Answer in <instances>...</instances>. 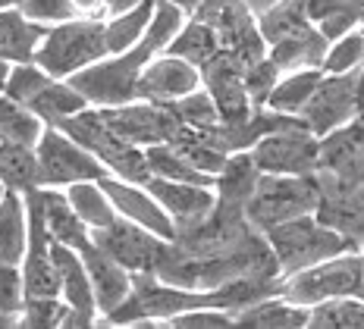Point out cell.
Returning <instances> with one entry per match:
<instances>
[{
  "label": "cell",
  "mask_w": 364,
  "mask_h": 329,
  "mask_svg": "<svg viewBox=\"0 0 364 329\" xmlns=\"http://www.w3.org/2000/svg\"><path fill=\"white\" fill-rule=\"evenodd\" d=\"M151 188V195L164 204V210L170 213L173 226L186 229V226H195L198 220H204L217 204V195H214V185H195V182H173V179H151L145 182Z\"/></svg>",
  "instance_id": "d6986e66"
},
{
  "label": "cell",
  "mask_w": 364,
  "mask_h": 329,
  "mask_svg": "<svg viewBox=\"0 0 364 329\" xmlns=\"http://www.w3.org/2000/svg\"><path fill=\"white\" fill-rule=\"evenodd\" d=\"M279 75H283V70H279L270 57L245 63V88H248V97H252L255 107H267V97H270V91L277 88Z\"/></svg>",
  "instance_id": "60d3db41"
},
{
  "label": "cell",
  "mask_w": 364,
  "mask_h": 329,
  "mask_svg": "<svg viewBox=\"0 0 364 329\" xmlns=\"http://www.w3.org/2000/svg\"><path fill=\"white\" fill-rule=\"evenodd\" d=\"M104 122L113 129L117 135H123L126 141L139 144V148H151V144H164L176 135V129L182 126L176 110L170 104H157L135 97L126 104H113V107H97Z\"/></svg>",
  "instance_id": "8fae6325"
},
{
  "label": "cell",
  "mask_w": 364,
  "mask_h": 329,
  "mask_svg": "<svg viewBox=\"0 0 364 329\" xmlns=\"http://www.w3.org/2000/svg\"><path fill=\"white\" fill-rule=\"evenodd\" d=\"M4 95H10L13 101L26 104L32 113H38L44 126H60L82 107H88V101L73 88L70 79H57L38 63H13Z\"/></svg>",
  "instance_id": "8992f818"
},
{
  "label": "cell",
  "mask_w": 364,
  "mask_h": 329,
  "mask_svg": "<svg viewBox=\"0 0 364 329\" xmlns=\"http://www.w3.org/2000/svg\"><path fill=\"white\" fill-rule=\"evenodd\" d=\"M295 4L330 41L364 26V0H295Z\"/></svg>",
  "instance_id": "d4e9b609"
},
{
  "label": "cell",
  "mask_w": 364,
  "mask_h": 329,
  "mask_svg": "<svg viewBox=\"0 0 364 329\" xmlns=\"http://www.w3.org/2000/svg\"><path fill=\"white\" fill-rule=\"evenodd\" d=\"M166 144H173V148H176L179 154L188 160V163L198 166V170L208 173V176H217L220 166H223L226 157H230V154H223L214 141H210V135L204 132V129L186 126V122L176 129V135H173Z\"/></svg>",
  "instance_id": "4dcf8cb0"
},
{
  "label": "cell",
  "mask_w": 364,
  "mask_h": 329,
  "mask_svg": "<svg viewBox=\"0 0 364 329\" xmlns=\"http://www.w3.org/2000/svg\"><path fill=\"white\" fill-rule=\"evenodd\" d=\"M91 242L101 251H107L117 264H123L135 276V273H154L157 254H161L166 239H161L157 232H151V229L132 223L126 217H117L107 226L91 229Z\"/></svg>",
  "instance_id": "5bb4252c"
},
{
  "label": "cell",
  "mask_w": 364,
  "mask_h": 329,
  "mask_svg": "<svg viewBox=\"0 0 364 329\" xmlns=\"http://www.w3.org/2000/svg\"><path fill=\"white\" fill-rule=\"evenodd\" d=\"M148 170L154 179H173V182H195V185H214V176L201 173L198 166H192L186 157L179 154L173 144H151L145 148Z\"/></svg>",
  "instance_id": "836d02e7"
},
{
  "label": "cell",
  "mask_w": 364,
  "mask_h": 329,
  "mask_svg": "<svg viewBox=\"0 0 364 329\" xmlns=\"http://www.w3.org/2000/svg\"><path fill=\"white\" fill-rule=\"evenodd\" d=\"M358 79H361V66L348 72H323L321 85L314 88V95L308 97V104L299 113L301 122L308 126V132L323 139V135L346 126L358 113Z\"/></svg>",
  "instance_id": "30bf717a"
},
{
  "label": "cell",
  "mask_w": 364,
  "mask_h": 329,
  "mask_svg": "<svg viewBox=\"0 0 364 329\" xmlns=\"http://www.w3.org/2000/svg\"><path fill=\"white\" fill-rule=\"evenodd\" d=\"M173 57H182L188 63H195L201 70L210 57L220 50V38L214 35V28L208 22H201L198 16H186V22L179 26V32L170 38V44L164 48Z\"/></svg>",
  "instance_id": "f546056e"
},
{
  "label": "cell",
  "mask_w": 364,
  "mask_h": 329,
  "mask_svg": "<svg viewBox=\"0 0 364 329\" xmlns=\"http://www.w3.org/2000/svg\"><path fill=\"white\" fill-rule=\"evenodd\" d=\"M10 66L13 63H6V60H0V95L6 91V79H10Z\"/></svg>",
  "instance_id": "f6af8a7d"
},
{
  "label": "cell",
  "mask_w": 364,
  "mask_h": 329,
  "mask_svg": "<svg viewBox=\"0 0 364 329\" xmlns=\"http://www.w3.org/2000/svg\"><path fill=\"white\" fill-rule=\"evenodd\" d=\"M321 173L339 182H364V113H355L346 126L321 139Z\"/></svg>",
  "instance_id": "ac0fdd59"
},
{
  "label": "cell",
  "mask_w": 364,
  "mask_h": 329,
  "mask_svg": "<svg viewBox=\"0 0 364 329\" xmlns=\"http://www.w3.org/2000/svg\"><path fill=\"white\" fill-rule=\"evenodd\" d=\"M141 0H113L110 4V16H117V13H126V10H132V6H139Z\"/></svg>",
  "instance_id": "ee69618b"
},
{
  "label": "cell",
  "mask_w": 364,
  "mask_h": 329,
  "mask_svg": "<svg viewBox=\"0 0 364 329\" xmlns=\"http://www.w3.org/2000/svg\"><path fill=\"white\" fill-rule=\"evenodd\" d=\"M63 191H66V198H70L73 210L88 223V229H101L119 217L117 207H113V201H110V195L101 185V179L75 182V185L63 188Z\"/></svg>",
  "instance_id": "d6a6232c"
},
{
  "label": "cell",
  "mask_w": 364,
  "mask_h": 329,
  "mask_svg": "<svg viewBox=\"0 0 364 329\" xmlns=\"http://www.w3.org/2000/svg\"><path fill=\"white\" fill-rule=\"evenodd\" d=\"M358 32H361V38H364V26H361V28H358Z\"/></svg>",
  "instance_id": "f907efd6"
},
{
  "label": "cell",
  "mask_w": 364,
  "mask_h": 329,
  "mask_svg": "<svg viewBox=\"0 0 364 329\" xmlns=\"http://www.w3.org/2000/svg\"><path fill=\"white\" fill-rule=\"evenodd\" d=\"M41 207H44V223H48V232L54 242L70 244L75 251H82L91 242L88 223L73 210L63 188H41Z\"/></svg>",
  "instance_id": "cb8c5ba5"
},
{
  "label": "cell",
  "mask_w": 364,
  "mask_h": 329,
  "mask_svg": "<svg viewBox=\"0 0 364 329\" xmlns=\"http://www.w3.org/2000/svg\"><path fill=\"white\" fill-rule=\"evenodd\" d=\"M79 254H82V260H85V270H88V279H91L97 317L117 311L119 304L129 298V292H132V273H129L123 264H117L107 251L97 248L95 242H88Z\"/></svg>",
  "instance_id": "ffe728a7"
},
{
  "label": "cell",
  "mask_w": 364,
  "mask_h": 329,
  "mask_svg": "<svg viewBox=\"0 0 364 329\" xmlns=\"http://www.w3.org/2000/svg\"><path fill=\"white\" fill-rule=\"evenodd\" d=\"M264 239L270 242L283 276H292V273L305 270V266H314L327 257H336L343 251L358 248L343 232L321 223L314 213H305V217H295V220H286V223L264 229Z\"/></svg>",
  "instance_id": "7a4b0ae2"
},
{
  "label": "cell",
  "mask_w": 364,
  "mask_h": 329,
  "mask_svg": "<svg viewBox=\"0 0 364 329\" xmlns=\"http://www.w3.org/2000/svg\"><path fill=\"white\" fill-rule=\"evenodd\" d=\"M101 185L110 195V201H113V207H117L119 217L151 229V232H157L161 239H173V235H176V226H173L170 213H166L164 204L151 195L148 185L119 179V176H104Z\"/></svg>",
  "instance_id": "e0dca14e"
},
{
  "label": "cell",
  "mask_w": 364,
  "mask_h": 329,
  "mask_svg": "<svg viewBox=\"0 0 364 329\" xmlns=\"http://www.w3.org/2000/svg\"><path fill=\"white\" fill-rule=\"evenodd\" d=\"M186 16L188 13L173 4V0H157L154 16H151L145 35H141L132 48L110 53V57L97 60V63H91L75 75H70L73 88L79 91L91 107H113V104L135 101V95H139V79H141V72H145V66L170 44V38L179 32Z\"/></svg>",
  "instance_id": "6da1fadb"
},
{
  "label": "cell",
  "mask_w": 364,
  "mask_h": 329,
  "mask_svg": "<svg viewBox=\"0 0 364 329\" xmlns=\"http://www.w3.org/2000/svg\"><path fill=\"white\" fill-rule=\"evenodd\" d=\"M283 295L292 298L295 304H305V308H314V304L343 295L364 298L361 251H343L336 257H327L321 264L292 273V276H283Z\"/></svg>",
  "instance_id": "52a82bcc"
},
{
  "label": "cell",
  "mask_w": 364,
  "mask_h": 329,
  "mask_svg": "<svg viewBox=\"0 0 364 329\" xmlns=\"http://www.w3.org/2000/svg\"><path fill=\"white\" fill-rule=\"evenodd\" d=\"M44 119L32 113L26 104L13 101L10 95H0V141L13 144H28L35 148L38 139L44 135Z\"/></svg>",
  "instance_id": "1f68e13d"
},
{
  "label": "cell",
  "mask_w": 364,
  "mask_h": 329,
  "mask_svg": "<svg viewBox=\"0 0 364 329\" xmlns=\"http://www.w3.org/2000/svg\"><path fill=\"white\" fill-rule=\"evenodd\" d=\"M257 179H261V170H257L252 151H236V154L226 157V163L214 176V195L220 201L245 207L252 191L257 188Z\"/></svg>",
  "instance_id": "4316f807"
},
{
  "label": "cell",
  "mask_w": 364,
  "mask_h": 329,
  "mask_svg": "<svg viewBox=\"0 0 364 329\" xmlns=\"http://www.w3.org/2000/svg\"><path fill=\"white\" fill-rule=\"evenodd\" d=\"M50 26L28 19L22 6L0 10V60L6 63H35V53L41 48Z\"/></svg>",
  "instance_id": "44dd1931"
},
{
  "label": "cell",
  "mask_w": 364,
  "mask_h": 329,
  "mask_svg": "<svg viewBox=\"0 0 364 329\" xmlns=\"http://www.w3.org/2000/svg\"><path fill=\"white\" fill-rule=\"evenodd\" d=\"M22 0H0V10H6V6H19Z\"/></svg>",
  "instance_id": "7dc6e473"
},
{
  "label": "cell",
  "mask_w": 364,
  "mask_h": 329,
  "mask_svg": "<svg viewBox=\"0 0 364 329\" xmlns=\"http://www.w3.org/2000/svg\"><path fill=\"white\" fill-rule=\"evenodd\" d=\"M321 204V182L317 173L308 176H286V173H261L257 188L245 204V217L255 229H270L286 220L317 213Z\"/></svg>",
  "instance_id": "5b68a950"
},
{
  "label": "cell",
  "mask_w": 364,
  "mask_h": 329,
  "mask_svg": "<svg viewBox=\"0 0 364 329\" xmlns=\"http://www.w3.org/2000/svg\"><path fill=\"white\" fill-rule=\"evenodd\" d=\"M232 326H236L232 311H220V308L186 311L166 323V329H232Z\"/></svg>",
  "instance_id": "7bdbcfd3"
},
{
  "label": "cell",
  "mask_w": 364,
  "mask_h": 329,
  "mask_svg": "<svg viewBox=\"0 0 364 329\" xmlns=\"http://www.w3.org/2000/svg\"><path fill=\"white\" fill-rule=\"evenodd\" d=\"M6 191H10V188H6L4 182H0V201H4V195H6Z\"/></svg>",
  "instance_id": "c3c4849f"
},
{
  "label": "cell",
  "mask_w": 364,
  "mask_h": 329,
  "mask_svg": "<svg viewBox=\"0 0 364 329\" xmlns=\"http://www.w3.org/2000/svg\"><path fill=\"white\" fill-rule=\"evenodd\" d=\"M28 242V210L22 191H6L0 201V260L22 264Z\"/></svg>",
  "instance_id": "83f0119b"
},
{
  "label": "cell",
  "mask_w": 364,
  "mask_h": 329,
  "mask_svg": "<svg viewBox=\"0 0 364 329\" xmlns=\"http://www.w3.org/2000/svg\"><path fill=\"white\" fill-rule=\"evenodd\" d=\"M54 266H57V279H60V298L70 308L85 311L91 317H97V304L95 292H91V279L85 270V260L70 244L54 242Z\"/></svg>",
  "instance_id": "603a6c76"
},
{
  "label": "cell",
  "mask_w": 364,
  "mask_h": 329,
  "mask_svg": "<svg viewBox=\"0 0 364 329\" xmlns=\"http://www.w3.org/2000/svg\"><path fill=\"white\" fill-rule=\"evenodd\" d=\"M22 304H26L22 266L0 260V326H19Z\"/></svg>",
  "instance_id": "74e56055"
},
{
  "label": "cell",
  "mask_w": 364,
  "mask_h": 329,
  "mask_svg": "<svg viewBox=\"0 0 364 329\" xmlns=\"http://www.w3.org/2000/svg\"><path fill=\"white\" fill-rule=\"evenodd\" d=\"M204 85L201 82V70L195 63L182 57H173V53L161 50L154 60L145 66L139 79V95L135 97H145V101H157V104H173L179 97L192 95Z\"/></svg>",
  "instance_id": "2e32d148"
},
{
  "label": "cell",
  "mask_w": 364,
  "mask_h": 329,
  "mask_svg": "<svg viewBox=\"0 0 364 329\" xmlns=\"http://www.w3.org/2000/svg\"><path fill=\"white\" fill-rule=\"evenodd\" d=\"M232 317H236V326L242 329H308L311 308L295 304L292 298L277 292L236 311Z\"/></svg>",
  "instance_id": "7402d4cb"
},
{
  "label": "cell",
  "mask_w": 364,
  "mask_h": 329,
  "mask_svg": "<svg viewBox=\"0 0 364 329\" xmlns=\"http://www.w3.org/2000/svg\"><path fill=\"white\" fill-rule=\"evenodd\" d=\"M364 63V38L361 32H348L336 41H330L323 57V72H348Z\"/></svg>",
  "instance_id": "ab89813d"
},
{
  "label": "cell",
  "mask_w": 364,
  "mask_h": 329,
  "mask_svg": "<svg viewBox=\"0 0 364 329\" xmlns=\"http://www.w3.org/2000/svg\"><path fill=\"white\" fill-rule=\"evenodd\" d=\"M173 4H176V6H182V10H186V13H192L195 6L201 4V0H173Z\"/></svg>",
  "instance_id": "bcb514c9"
},
{
  "label": "cell",
  "mask_w": 364,
  "mask_h": 329,
  "mask_svg": "<svg viewBox=\"0 0 364 329\" xmlns=\"http://www.w3.org/2000/svg\"><path fill=\"white\" fill-rule=\"evenodd\" d=\"M70 313V304L60 295H35L26 298L19 313V326L26 329H63V320Z\"/></svg>",
  "instance_id": "8d00e7d4"
},
{
  "label": "cell",
  "mask_w": 364,
  "mask_h": 329,
  "mask_svg": "<svg viewBox=\"0 0 364 329\" xmlns=\"http://www.w3.org/2000/svg\"><path fill=\"white\" fill-rule=\"evenodd\" d=\"M57 129H63L70 139H75L82 148H88L97 157V163L107 170V176H119V179L139 182V185H145L151 179L145 148H139V144L126 141L123 135L113 132L107 122H104L97 107H91V104L82 107L79 113L63 119Z\"/></svg>",
  "instance_id": "3957f363"
},
{
  "label": "cell",
  "mask_w": 364,
  "mask_h": 329,
  "mask_svg": "<svg viewBox=\"0 0 364 329\" xmlns=\"http://www.w3.org/2000/svg\"><path fill=\"white\" fill-rule=\"evenodd\" d=\"M257 22H261V32H264L267 48L273 41H283V38H292L299 32L314 28V22L301 13V6L295 4V0H273L267 10L257 13Z\"/></svg>",
  "instance_id": "e575fe53"
},
{
  "label": "cell",
  "mask_w": 364,
  "mask_h": 329,
  "mask_svg": "<svg viewBox=\"0 0 364 329\" xmlns=\"http://www.w3.org/2000/svg\"><path fill=\"white\" fill-rule=\"evenodd\" d=\"M252 157L261 173L308 176L317 173V166H321V139L308 132L305 126L277 129L255 144Z\"/></svg>",
  "instance_id": "7c38bea8"
},
{
  "label": "cell",
  "mask_w": 364,
  "mask_h": 329,
  "mask_svg": "<svg viewBox=\"0 0 364 329\" xmlns=\"http://www.w3.org/2000/svg\"><path fill=\"white\" fill-rule=\"evenodd\" d=\"M170 107L176 110L179 122H186V126L210 129V126H217V122H220V110H217L214 97H210V91L204 88V85H201L198 91H192V95L179 97V101H173Z\"/></svg>",
  "instance_id": "f35d334b"
},
{
  "label": "cell",
  "mask_w": 364,
  "mask_h": 329,
  "mask_svg": "<svg viewBox=\"0 0 364 329\" xmlns=\"http://www.w3.org/2000/svg\"><path fill=\"white\" fill-rule=\"evenodd\" d=\"M19 6L28 19L41 22V26H60V22L79 19L75 0H22Z\"/></svg>",
  "instance_id": "b9f144b4"
},
{
  "label": "cell",
  "mask_w": 364,
  "mask_h": 329,
  "mask_svg": "<svg viewBox=\"0 0 364 329\" xmlns=\"http://www.w3.org/2000/svg\"><path fill=\"white\" fill-rule=\"evenodd\" d=\"M358 251H361V264H364V242H361V248H358Z\"/></svg>",
  "instance_id": "681fc988"
},
{
  "label": "cell",
  "mask_w": 364,
  "mask_h": 329,
  "mask_svg": "<svg viewBox=\"0 0 364 329\" xmlns=\"http://www.w3.org/2000/svg\"><path fill=\"white\" fill-rule=\"evenodd\" d=\"M323 79V66H311V70H292L283 72L277 82V88L270 91L267 107L277 113H289V117H299L301 107L308 104V97L314 95V88L321 85Z\"/></svg>",
  "instance_id": "f1b7e54d"
},
{
  "label": "cell",
  "mask_w": 364,
  "mask_h": 329,
  "mask_svg": "<svg viewBox=\"0 0 364 329\" xmlns=\"http://www.w3.org/2000/svg\"><path fill=\"white\" fill-rule=\"evenodd\" d=\"M308 329H364V298L343 295L314 304Z\"/></svg>",
  "instance_id": "d590c367"
},
{
  "label": "cell",
  "mask_w": 364,
  "mask_h": 329,
  "mask_svg": "<svg viewBox=\"0 0 364 329\" xmlns=\"http://www.w3.org/2000/svg\"><path fill=\"white\" fill-rule=\"evenodd\" d=\"M188 16H198L201 22H208L214 28V35L220 38V48L239 53L245 63L267 57V41H264L257 13L245 0H201Z\"/></svg>",
  "instance_id": "9c48e42d"
},
{
  "label": "cell",
  "mask_w": 364,
  "mask_h": 329,
  "mask_svg": "<svg viewBox=\"0 0 364 329\" xmlns=\"http://www.w3.org/2000/svg\"><path fill=\"white\" fill-rule=\"evenodd\" d=\"M327 48H330V38H323V32L314 26V28H308V32L283 38V41H273L267 48V57L283 72L311 70V66H323Z\"/></svg>",
  "instance_id": "484cf974"
},
{
  "label": "cell",
  "mask_w": 364,
  "mask_h": 329,
  "mask_svg": "<svg viewBox=\"0 0 364 329\" xmlns=\"http://www.w3.org/2000/svg\"><path fill=\"white\" fill-rule=\"evenodd\" d=\"M35 154L41 188H70L75 182H91L107 176V170L97 163V157L88 148H82L57 126L44 129V135L35 144Z\"/></svg>",
  "instance_id": "ba28073f"
},
{
  "label": "cell",
  "mask_w": 364,
  "mask_h": 329,
  "mask_svg": "<svg viewBox=\"0 0 364 329\" xmlns=\"http://www.w3.org/2000/svg\"><path fill=\"white\" fill-rule=\"evenodd\" d=\"M201 82L214 97L220 119L223 122H242L248 119L257 107L248 97L245 88V60L239 53L220 48L208 63L201 66Z\"/></svg>",
  "instance_id": "4fadbf2b"
},
{
  "label": "cell",
  "mask_w": 364,
  "mask_h": 329,
  "mask_svg": "<svg viewBox=\"0 0 364 329\" xmlns=\"http://www.w3.org/2000/svg\"><path fill=\"white\" fill-rule=\"evenodd\" d=\"M110 57V41L104 19H70L50 26L41 48L35 53V63L57 79H70L79 70Z\"/></svg>",
  "instance_id": "277c9868"
},
{
  "label": "cell",
  "mask_w": 364,
  "mask_h": 329,
  "mask_svg": "<svg viewBox=\"0 0 364 329\" xmlns=\"http://www.w3.org/2000/svg\"><path fill=\"white\" fill-rule=\"evenodd\" d=\"M317 182H321V204H317L314 217L321 223L333 226L352 239L361 248L364 242V182H339L330 173L317 170Z\"/></svg>",
  "instance_id": "9a60e30c"
}]
</instances>
